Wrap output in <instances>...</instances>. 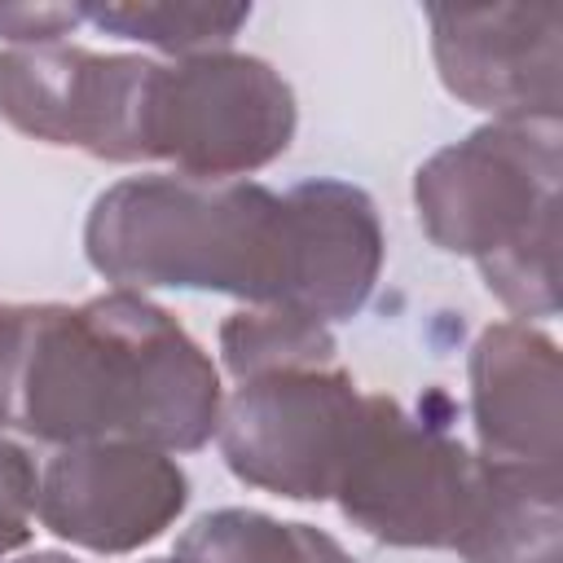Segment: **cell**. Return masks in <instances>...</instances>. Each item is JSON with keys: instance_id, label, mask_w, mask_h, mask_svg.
Instances as JSON below:
<instances>
[{"instance_id": "cell-1", "label": "cell", "mask_w": 563, "mask_h": 563, "mask_svg": "<svg viewBox=\"0 0 563 563\" xmlns=\"http://www.w3.org/2000/svg\"><path fill=\"white\" fill-rule=\"evenodd\" d=\"M220 374L189 330L136 290L22 303L4 431L44 444L194 453L220 427Z\"/></svg>"}, {"instance_id": "cell-2", "label": "cell", "mask_w": 563, "mask_h": 563, "mask_svg": "<svg viewBox=\"0 0 563 563\" xmlns=\"http://www.w3.org/2000/svg\"><path fill=\"white\" fill-rule=\"evenodd\" d=\"M88 264L119 290H211L286 303V198L260 180L128 176L97 194Z\"/></svg>"}, {"instance_id": "cell-3", "label": "cell", "mask_w": 563, "mask_h": 563, "mask_svg": "<svg viewBox=\"0 0 563 563\" xmlns=\"http://www.w3.org/2000/svg\"><path fill=\"white\" fill-rule=\"evenodd\" d=\"M559 119H493L435 150L413 176L422 233L479 264L515 317L559 312Z\"/></svg>"}, {"instance_id": "cell-4", "label": "cell", "mask_w": 563, "mask_h": 563, "mask_svg": "<svg viewBox=\"0 0 563 563\" xmlns=\"http://www.w3.org/2000/svg\"><path fill=\"white\" fill-rule=\"evenodd\" d=\"M290 84L251 53H194L154 62L141 92V163H172L198 180H246L295 141Z\"/></svg>"}, {"instance_id": "cell-5", "label": "cell", "mask_w": 563, "mask_h": 563, "mask_svg": "<svg viewBox=\"0 0 563 563\" xmlns=\"http://www.w3.org/2000/svg\"><path fill=\"white\" fill-rule=\"evenodd\" d=\"M479 493V457L440 422L413 418L391 396H365L361 427L339 475V510L374 541L453 550Z\"/></svg>"}, {"instance_id": "cell-6", "label": "cell", "mask_w": 563, "mask_h": 563, "mask_svg": "<svg viewBox=\"0 0 563 563\" xmlns=\"http://www.w3.org/2000/svg\"><path fill=\"white\" fill-rule=\"evenodd\" d=\"M365 396L339 365L242 383L220 405L224 466L286 501H330L347 466Z\"/></svg>"}, {"instance_id": "cell-7", "label": "cell", "mask_w": 563, "mask_h": 563, "mask_svg": "<svg viewBox=\"0 0 563 563\" xmlns=\"http://www.w3.org/2000/svg\"><path fill=\"white\" fill-rule=\"evenodd\" d=\"M150 57L26 44L0 53V119L44 145L141 163L136 123Z\"/></svg>"}, {"instance_id": "cell-8", "label": "cell", "mask_w": 563, "mask_h": 563, "mask_svg": "<svg viewBox=\"0 0 563 563\" xmlns=\"http://www.w3.org/2000/svg\"><path fill=\"white\" fill-rule=\"evenodd\" d=\"M189 506V475L145 444H66L40 475V523L97 554L158 541Z\"/></svg>"}, {"instance_id": "cell-9", "label": "cell", "mask_w": 563, "mask_h": 563, "mask_svg": "<svg viewBox=\"0 0 563 563\" xmlns=\"http://www.w3.org/2000/svg\"><path fill=\"white\" fill-rule=\"evenodd\" d=\"M431 57L440 84L493 119H559L563 106V9L484 4L431 9Z\"/></svg>"}, {"instance_id": "cell-10", "label": "cell", "mask_w": 563, "mask_h": 563, "mask_svg": "<svg viewBox=\"0 0 563 563\" xmlns=\"http://www.w3.org/2000/svg\"><path fill=\"white\" fill-rule=\"evenodd\" d=\"M559 347L528 321H497L471 347V422L479 457L559 475L563 457Z\"/></svg>"}, {"instance_id": "cell-11", "label": "cell", "mask_w": 563, "mask_h": 563, "mask_svg": "<svg viewBox=\"0 0 563 563\" xmlns=\"http://www.w3.org/2000/svg\"><path fill=\"white\" fill-rule=\"evenodd\" d=\"M286 198V303L321 325L347 321L374 295L387 238L378 207L347 180H303Z\"/></svg>"}, {"instance_id": "cell-12", "label": "cell", "mask_w": 563, "mask_h": 563, "mask_svg": "<svg viewBox=\"0 0 563 563\" xmlns=\"http://www.w3.org/2000/svg\"><path fill=\"white\" fill-rule=\"evenodd\" d=\"M453 550L466 563H563V475L479 457L475 510Z\"/></svg>"}, {"instance_id": "cell-13", "label": "cell", "mask_w": 563, "mask_h": 563, "mask_svg": "<svg viewBox=\"0 0 563 563\" xmlns=\"http://www.w3.org/2000/svg\"><path fill=\"white\" fill-rule=\"evenodd\" d=\"M176 554L189 563H356L330 532L246 506L198 515L180 532Z\"/></svg>"}, {"instance_id": "cell-14", "label": "cell", "mask_w": 563, "mask_h": 563, "mask_svg": "<svg viewBox=\"0 0 563 563\" xmlns=\"http://www.w3.org/2000/svg\"><path fill=\"white\" fill-rule=\"evenodd\" d=\"M79 13L106 35L136 40L172 57L220 53L251 22V4H224V0H141V4L123 0V4H79Z\"/></svg>"}, {"instance_id": "cell-15", "label": "cell", "mask_w": 563, "mask_h": 563, "mask_svg": "<svg viewBox=\"0 0 563 563\" xmlns=\"http://www.w3.org/2000/svg\"><path fill=\"white\" fill-rule=\"evenodd\" d=\"M334 352L339 347L330 325L277 303L238 308L220 325V356L238 383L290 374V369H325L334 365Z\"/></svg>"}, {"instance_id": "cell-16", "label": "cell", "mask_w": 563, "mask_h": 563, "mask_svg": "<svg viewBox=\"0 0 563 563\" xmlns=\"http://www.w3.org/2000/svg\"><path fill=\"white\" fill-rule=\"evenodd\" d=\"M35 497H40V471L31 453L0 431V559L31 541Z\"/></svg>"}, {"instance_id": "cell-17", "label": "cell", "mask_w": 563, "mask_h": 563, "mask_svg": "<svg viewBox=\"0 0 563 563\" xmlns=\"http://www.w3.org/2000/svg\"><path fill=\"white\" fill-rule=\"evenodd\" d=\"M79 22V4H0V40H13V48L57 44Z\"/></svg>"}, {"instance_id": "cell-18", "label": "cell", "mask_w": 563, "mask_h": 563, "mask_svg": "<svg viewBox=\"0 0 563 563\" xmlns=\"http://www.w3.org/2000/svg\"><path fill=\"white\" fill-rule=\"evenodd\" d=\"M13 563H79V559L62 554V550H35V554H22V559H13Z\"/></svg>"}, {"instance_id": "cell-19", "label": "cell", "mask_w": 563, "mask_h": 563, "mask_svg": "<svg viewBox=\"0 0 563 563\" xmlns=\"http://www.w3.org/2000/svg\"><path fill=\"white\" fill-rule=\"evenodd\" d=\"M145 563H189V559H180V554H172V559H145Z\"/></svg>"}]
</instances>
